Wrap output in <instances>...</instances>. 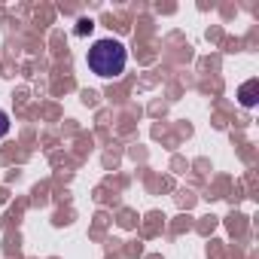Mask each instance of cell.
Masks as SVG:
<instances>
[{
	"label": "cell",
	"instance_id": "2",
	"mask_svg": "<svg viewBox=\"0 0 259 259\" xmlns=\"http://www.w3.org/2000/svg\"><path fill=\"white\" fill-rule=\"evenodd\" d=\"M256 89H259L256 79H250V82H244V85L238 89V98H241L244 107H253V104H256Z\"/></svg>",
	"mask_w": 259,
	"mask_h": 259
},
{
	"label": "cell",
	"instance_id": "3",
	"mask_svg": "<svg viewBox=\"0 0 259 259\" xmlns=\"http://www.w3.org/2000/svg\"><path fill=\"white\" fill-rule=\"evenodd\" d=\"M7 132H10V116H7L4 110H0V138H4Z\"/></svg>",
	"mask_w": 259,
	"mask_h": 259
},
{
	"label": "cell",
	"instance_id": "1",
	"mask_svg": "<svg viewBox=\"0 0 259 259\" xmlns=\"http://www.w3.org/2000/svg\"><path fill=\"white\" fill-rule=\"evenodd\" d=\"M85 61H89V70H92V73H98V76H104V79H116V76H122V70H125L128 52H125V46H122L119 40L104 37V40H95V43H92Z\"/></svg>",
	"mask_w": 259,
	"mask_h": 259
},
{
	"label": "cell",
	"instance_id": "4",
	"mask_svg": "<svg viewBox=\"0 0 259 259\" xmlns=\"http://www.w3.org/2000/svg\"><path fill=\"white\" fill-rule=\"evenodd\" d=\"M76 31H79V34H85V31H92V22H89V19H82V22H79V28H76Z\"/></svg>",
	"mask_w": 259,
	"mask_h": 259
}]
</instances>
